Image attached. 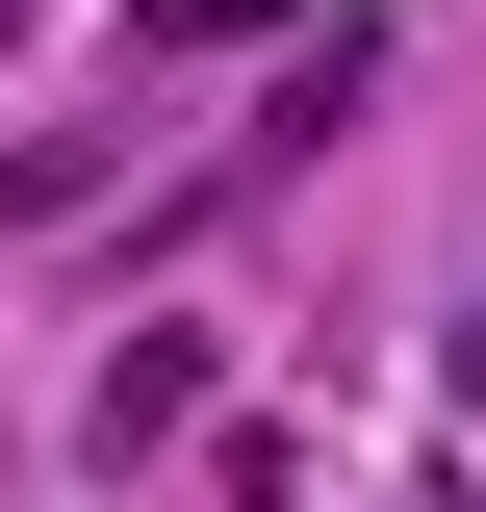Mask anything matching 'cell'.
I'll list each match as a JSON object with an SVG mask.
<instances>
[{
  "label": "cell",
  "instance_id": "3",
  "mask_svg": "<svg viewBox=\"0 0 486 512\" xmlns=\"http://www.w3.org/2000/svg\"><path fill=\"white\" fill-rule=\"evenodd\" d=\"M0 52H26V0H0Z\"/></svg>",
  "mask_w": 486,
  "mask_h": 512
},
{
  "label": "cell",
  "instance_id": "2",
  "mask_svg": "<svg viewBox=\"0 0 486 512\" xmlns=\"http://www.w3.org/2000/svg\"><path fill=\"white\" fill-rule=\"evenodd\" d=\"M128 26H154V52H231V26H282V0H128Z\"/></svg>",
  "mask_w": 486,
  "mask_h": 512
},
{
  "label": "cell",
  "instance_id": "1",
  "mask_svg": "<svg viewBox=\"0 0 486 512\" xmlns=\"http://www.w3.org/2000/svg\"><path fill=\"white\" fill-rule=\"evenodd\" d=\"M180 410H205V359H180V333H128V359H103V410H77V436H103V461H154V436H180Z\"/></svg>",
  "mask_w": 486,
  "mask_h": 512
}]
</instances>
